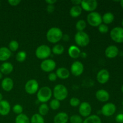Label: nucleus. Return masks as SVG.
<instances>
[{
  "label": "nucleus",
  "mask_w": 123,
  "mask_h": 123,
  "mask_svg": "<svg viewBox=\"0 0 123 123\" xmlns=\"http://www.w3.org/2000/svg\"><path fill=\"white\" fill-rule=\"evenodd\" d=\"M120 5H121V7H122V8H123V0L120 1Z\"/></svg>",
  "instance_id": "nucleus-48"
},
{
  "label": "nucleus",
  "mask_w": 123,
  "mask_h": 123,
  "mask_svg": "<svg viewBox=\"0 0 123 123\" xmlns=\"http://www.w3.org/2000/svg\"><path fill=\"white\" fill-rule=\"evenodd\" d=\"M13 71V66L12 63L5 62L0 66V72L2 74H10Z\"/></svg>",
  "instance_id": "nucleus-21"
},
{
  "label": "nucleus",
  "mask_w": 123,
  "mask_h": 123,
  "mask_svg": "<svg viewBox=\"0 0 123 123\" xmlns=\"http://www.w3.org/2000/svg\"><path fill=\"white\" fill-rule=\"evenodd\" d=\"M105 54L106 57H108V58H114L119 54V49L115 45L109 46L106 48Z\"/></svg>",
  "instance_id": "nucleus-15"
},
{
  "label": "nucleus",
  "mask_w": 123,
  "mask_h": 123,
  "mask_svg": "<svg viewBox=\"0 0 123 123\" xmlns=\"http://www.w3.org/2000/svg\"><path fill=\"white\" fill-rule=\"evenodd\" d=\"M121 91H122V92H123V84L122 86H121Z\"/></svg>",
  "instance_id": "nucleus-50"
},
{
  "label": "nucleus",
  "mask_w": 123,
  "mask_h": 123,
  "mask_svg": "<svg viewBox=\"0 0 123 123\" xmlns=\"http://www.w3.org/2000/svg\"><path fill=\"white\" fill-rule=\"evenodd\" d=\"M13 112L15 113L16 114L18 115H20V114H22L23 112V108L20 105L16 104L13 107Z\"/></svg>",
  "instance_id": "nucleus-36"
},
{
  "label": "nucleus",
  "mask_w": 123,
  "mask_h": 123,
  "mask_svg": "<svg viewBox=\"0 0 123 123\" xmlns=\"http://www.w3.org/2000/svg\"><path fill=\"white\" fill-rule=\"evenodd\" d=\"M39 84L36 79H30L28 80L25 85V90L29 94H34L38 91Z\"/></svg>",
  "instance_id": "nucleus-8"
},
{
  "label": "nucleus",
  "mask_w": 123,
  "mask_h": 123,
  "mask_svg": "<svg viewBox=\"0 0 123 123\" xmlns=\"http://www.w3.org/2000/svg\"><path fill=\"white\" fill-rule=\"evenodd\" d=\"M80 49L75 45H72L69 47L68 50V55L73 59L79 58L80 55Z\"/></svg>",
  "instance_id": "nucleus-19"
},
{
  "label": "nucleus",
  "mask_w": 123,
  "mask_h": 123,
  "mask_svg": "<svg viewBox=\"0 0 123 123\" xmlns=\"http://www.w3.org/2000/svg\"><path fill=\"white\" fill-rule=\"evenodd\" d=\"M45 2L48 5H54L55 2H56V0H46Z\"/></svg>",
  "instance_id": "nucleus-44"
},
{
  "label": "nucleus",
  "mask_w": 123,
  "mask_h": 123,
  "mask_svg": "<svg viewBox=\"0 0 123 123\" xmlns=\"http://www.w3.org/2000/svg\"><path fill=\"white\" fill-rule=\"evenodd\" d=\"M84 65L80 61H76L73 62L70 67L71 73L74 76H79L81 75L84 72Z\"/></svg>",
  "instance_id": "nucleus-11"
},
{
  "label": "nucleus",
  "mask_w": 123,
  "mask_h": 123,
  "mask_svg": "<svg viewBox=\"0 0 123 123\" xmlns=\"http://www.w3.org/2000/svg\"><path fill=\"white\" fill-rule=\"evenodd\" d=\"M70 123H82L84 120L81 117L78 115H73L69 118Z\"/></svg>",
  "instance_id": "nucleus-35"
},
{
  "label": "nucleus",
  "mask_w": 123,
  "mask_h": 123,
  "mask_svg": "<svg viewBox=\"0 0 123 123\" xmlns=\"http://www.w3.org/2000/svg\"><path fill=\"white\" fill-rule=\"evenodd\" d=\"M12 52L7 47L0 48V61H6L10 58Z\"/></svg>",
  "instance_id": "nucleus-20"
},
{
  "label": "nucleus",
  "mask_w": 123,
  "mask_h": 123,
  "mask_svg": "<svg viewBox=\"0 0 123 123\" xmlns=\"http://www.w3.org/2000/svg\"><path fill=\"white\" fill-rule=\"evenodd\" d=\"M68 115L65 112H60L56 114L54 118V123H67L68 121Z\"/></svg>",
  "instance_id": "nucleus-22"
},
{
  "label": "nucleus",
  "mask_w": 123,
  "mask_h": 123,
  "mask_svg": "<svg viewBox=\"0 0 123 123\" xmlns=\"http://www.w3.org/2000/svg\"><path fill=\"white\" fill-rule=\"evenodd\" d=\"M57 79V76H56V73H54V72H50L48 75V79L51 82H54Z\"/></svg>",
  "instance_id": "nucleus-39"
},
{
  "label": "nucleus",
  "mask_w": 123,
  "mask_h": 123,
  "mask_svg": "<svg viewBox=\"0 0 123 123\" xmlns=\"http://www.w3.org/2000/svg\"><path fill=\"white\" fill-rule=\"evenodd\" d=\"M116 106L112 103H108L104 105L101 109V112L104 116L111 117L116 112Z\"/></svg>",
  "instance_id": "nucleus-12"
},
{
  "label": "nucleus",
  "mask_w": 123,
  "mask_h": 123,
  "mask_svg": "<svg viewBox=\"0 0 123 123\" xmlns=\"http://www.w3.org/2000/svg\"><path fill=\"white\" fill-rule=\"evenodd\" d=\"M86 27V23L83 19L79 20L76 24V28L78 31H84Z\"/></svg>",
  "instance_id": "nucleus-32"
},
{
  "label": "nucleus",
  "mask_w": 123,
  "mask_h": 123,
  "mask_svg": "<svg viewBox=\"0 0 123 123\" xmlns=\"http://www.w3.org/2000/svg\"><path fill=\"white\" fill-rule=\"evenodd\" d=\"M46 10L48 13H53L55 10V6L54 5H48L46 7Z\"/></svg>",
  "instance_id": "nucleus-42"
},
{
  "label": "nucleus",
  "mask_w": 123,
  "mask_h": 123,
  "mask_svg": "<svg viewBox=\"0 0 123 123\" xmlns=\"http://www.w3.org/2000/svg\"><path fill=\"white\" fill-rule=\"evenodd\" d=\"M70 105L72 106V107H77L78 106L80 105V101L77 97H72L70 100Z\"/></svg>",
  "instance_id": "nucleus-37"
},
{
  "label": "nucleus",
  "mask_w": 123,
  "mask_h": 123,
  "mask_svg": "<svg viewBox=\"0 0 123 123\" xmlns=\"http://www.w3.org/2000/svg\"><path fill=\"white\" fill-rule=\"evenodd\" d=\"M1 100H2V94L0 92V102H1Z\"/></svg>",
  "instance_id": "nucleus-47"
},
{
  "label": "nucleus",
  "mask_w": 123,
  "mask_h": 123,
  "mask_svg": "<svg viewBox=\"0 0 123 123\" xmlns=\"http://www.w3.org/2000/svg\"><path fill=\"white\" fill-rule=\"evenodd\" d=\"M122 105H123V103H122Z\"/></svg>",
  "instance_id": "nucleus-53"
},
{
  "label": "nucleus",
  "mask_w": 123,
  "mask_h": 123,
  "mask_svg": "<svg viewBox=\"0 0 123 123\" xmlns=\"http://www.w3.org/2000/svg\"><path fill=\"white\" fill-rule=\"evenodd\" d=\"M15 123H30V120L27 115L22 113L17 115L15 118Z\"/></svg>",
  "instance_id": "nucleus-27"
},
{
  "label": "nucleus",
  "mask_w": 123,
  "mask_h": 123,
  "mask_svg": "<svg viewBox=\"0 0 123 123\" xmlns=\"http://www.w3.org/2000/svg\"><path fill=\"white\" fill-rule=\"evenodd\" d=\"M52 96V91L48 86H43L37 91V97L41 103H45L50 100Z\"/></svg>",
  "instance_id": "nucleus-2"
},
{
  "label": "nucleus",
  "mask_w": 123,
  "mask_h": 123,
  "mask_svg": "<svg viewBox=\"0 0 123 123\" xmlns=\"http://www.w3.org/2000/svg\"><path fill=\"white\" fill-rule=\"evenodd\" d=\"M19 48V43L16 40H12L8 44V49L11 52H15Z\"/></svg>",
  "instance_id": "nucleus-34"
},
{
  "label": "nucleus",
  "mask_w": 123,
  "mask_h": 123,
  "mask_svg": "<svg viewBox=\"0 0 123 123\" xmlns=\"http://www.w3.org/2000/svg\"><path fill=\"white\" fill-rule=\"evenodd\" d=\"M98 30L100 33L106 34L109 31V28H108L107 25H105L104 24H102L98 26Z\"/></svg>",
  "instance_id": "nucleus-38"
},
{
  "label": "nucleus",
  "mask_w": 123,
  "mask_h": 123,
  "mask_svg": "<svg viewBox=\"0 0 123 123\" xmlns=\"http://www.w3.org/2000/svg\"><path fill=\"white\" fill-rule=\"evenodd\" d=\"M53 95L55 99L59 101L64 100L68 96V90L64 85L58 84L54 87L53 90Z\"/></svg>",
  "instance_id": "nucleus-3"
},
{
  "label": "nucleus",
  "mask_w": 123,
  "mask_h": 123,
  "mask_svg": "<svg viewBox=\"0 0 123 123\" xmlns=\"http://www.w3.org/2000/svg\"><path fill=\"white\" fill-rule=\"evenodd\" d=\"M82 1L80 0H73L72 1V3L73 4V5L74 6H79V4H81Z\"/></svg>",
  "instance_id": "nucleus-43"
},
{
  "label": "nucleus",
  "mask_w": 123,
  "mask_h": 123,
  "mask_svg": "<svg viewBox=\"0 0 123 123\" xmlns=\"http://www.w3.org/2000/svg\"><path fill=\"white\" fill-rule=\"evenodd\" d=\"M0 6H1V2H0Z\"/></svg>",
  "instance_id": "nucleus-52"
},
{
  "label": "nucleus",
  "mask_w": 123,
  "mask_h": 123,
  "mask_svg": "<svg viewBox=\"0 0 123 123\" xmlns=\"http://www.w3.org/2000/svg\"><path fill=\"white\" fill-rule=\"evenodd\" d=\"M111 39L116 43H123V28L117 26L114 28L110 32Z\"/></svg>",
  "instance_id": "nucleus-7"
},
{
  "label": "nucleus",
  "mask_w": 123,
  "mask_h": 123,
  "mask_svg": "<svg viewBox=\"0 0 123 123\" xmlns=\"http://www.w3.org/2000/svg\"><path fill=\"white\" fill-rule=\"evenodd\" d=\"M80 56H81L82 58H85L87 56V55H86V54L85 52H81L80 53Z\"/></svg>",
  "instance_id": "nucleus-46"
},
{
  "label": "nucleus",
  "mask_w": 123,
  "mask_h": 123,
  "mask_svg": "<svg viewBox=\"0 0 123 123\" xmlns=\"http://www.w3.org/2000/svg\"><path fill=\"white\" fill-rule=\"evenodd\" d=\"M87 22L91 26L96 27L102 24V18L99 13L92 12L89 13L87 16Z\"/></svg>",
  "instance_id": "nucleus-6"
},
{
  "label": "nucleus",
  "mask_w": 123,
  "mask_h": 123,
  "mask_svg": "<svg viewBox=\"0 0 123 123\" xmlns=\"http://www.w3.org/2000/svg\"><path fill=\"white\" fill-rule=\"evenodd\" d=\"M52 50L50 47L46 44H42L36 49L35 54L40 60H46L51 55Z\"/></svg>",
  "instance_id": "nucleus-4"
},
{
  "label": "nucleus",
  "mask_w": 123,
  "mask_h": 123,
  "mask_svg": "<svg viewBox=\"0 0 123 123\" xmlns=\"http://www.w3.org/2000/svg\"><path fill=\"white\" fill-rule=\"evenodd\" d=\"M53 54L55 55H61L64 52V48L62 45L60 44H55L52 49Z\"/></svg>",
  "instance_id": "nucleus-28"
},
{
  "label": "nucleus",
  "mask_w": 123,
  "mask_h": 123,
  "mask_svg": "<svg viewBox=\"0 0 123 123\" xmlns=\"http://www.w3.org/2000/svg\"><path fill=\"white\" fill-rule=\"evenodd\" d=\"M20 0H8V3L12 6H17L20 3Z\"/></svg>",
  "instance_id": "nucleus-40"
},
{
  "label": "nucleus",
  "mask_w": 123,
  "mask_h": 123,
  "mask_svg": "<svg viewBox=\"0 0 123 123\" xmlns=\"http://www.w3.org/2000/svg\"><path fill=\"white\" fill-rule=\"evenodd\" d=\"M14 82L13 79L10 78H5L1 82V87L5 91H10L13 88Z\"/></svg>",
  "instance_id": "nucleus-18"
},
{
  "label": "nucleus",
  "mask_w": 123,
  "mask_h": 123,
  "mask_svg": "<svg viewBox=\"0 0 123 123\" xmlns=\"http://www.w3.org/2000/svg\"><path fill=\"white\" fill-rule=\"evenodd\" d=\"M56 62L52 59L43 60L40 64V68L44 72H52L56 67Z\"/></svg>",
  "instance_id": "nucleus-10"
},
{
  "label": "nucleus",
  "mask_w": 123,
  "mask_h": 123,
  "mask_svg": "<svg viewBox=\"0 0 123 123\" xmlns=\"http://www.w3.org/2000/svg\"><path fill=\"white\" fill-rule=\"evenodd\" d=\"M82 9L80 6H74L70 10V15L73 18H77L81 14Z\"/></svg>",
  "instance_id": "nucleus-25"
},
{
  "label": "nucleus",
  "mask_w": 123,
  "mask_h": 123,
  "mask_svg": "<svg viewBox=\"0 0 123 123\" xmlns=\"http://www.w3.org/2000/svg\"><path fill=\"white\" fill-rule=\"evenodd\" d=\"M10 109V105L8 101L2 100L0 102V115L6 116L9 114Z\"/></svg>",
  "instance_id": "nucleus-17"
},
{
  "label": "nucleus",
  "mask_w": 123,
  "mask_h": 123,
  "mask_svg": "<svg viewBox=\"0 0 123 123\" xmlns=\"http://www.w3.org/2000/svg\"><path fill=\"white\" fill-rule=\"evenodd\" d=\"M102 18V22H103V24H105V25H109L111 24V23L113 22V21L114 20V14L111 12H107V13H105L103 14Z\"/></svg>",
  "instance_id": "nucleus-24"
},
{
  "label": "nucleus",
  "mask_w": 123,
  "mask_h": 123,
  "mask_svg": "<svg viewBox=\"0 0 123 123\" xmlns=\"http://www.w3.org/2000/svg\"><path fill=\"white\" fill-rule=\"evenodd\" d=\"M74 41L79 46L85 47L90 43V38L88 34L85 32L78 31L74 36Z\"/></svg>",
  "instance_id": "nucleus-5"
},
{
  "label": "nucleus",
  "mask_w": 123,
  "mask_h": 123,
  "mask_svg": "<svg viewBox=\"0 0 123 123\" xmlns=\"http://www.w3.org/2000/svg\"><path fill=\"white\" fill-rule=\"evenodd\" d=\"M49 108L46 103H42L40 105L38 108V112H39V114L40 115L43 116H45L48 114L49 112Z\"/></svg>",
  "instance_id": "nucleus-30"
},
{
  "label": "nucleus",
  "mask_w": 123,
  "mask_h": 123,
  "mask_svg": "<svg viewBox=\"0 0 123 123\" xmlns=\"http://www.w3.org/2000/svg\"><path fill=\"white\" fill-rule=\"evenodd\" d=\"M96 98L100 102H106L109 100L110 98V95L106 90L100 89L96 91Z\"/></svg>",
  "instance_id": "nucleus-16"
},
{
  "label": "nucleus",
  "mask_w": 123,
  "mask_h": 123,
  "mask_svg": "<svg viewBox=\"0 0 123 123\" xmlns=\"http://www.w3.org/2000/svg\"><path fill=\"white\" fill-rule=\"evenodd\" d=\"M110 78L109 72L106 69H102L97 74V80L98 83L105 84L108 82Z\"/></svg>",
  "instance_id": "nucleus-14"
},
{
  "label": "nucleus",
  "mask_w": 123,
  "mask_h": 123,
  "mask_svg": "<svg viewBox=\"0 0 123 123\" xmlns=\"http://www.w3.org/2000/svg\"><path fill=\"white\" fill-rule=\"evenodd\" d=\"M2 73L0 72V79H2Z\"/></svg>",
  "instance_id": "nucleus-49"
},
{
  "label": "nucleus",
  "mask_w": 123,
  "mask_h": 123,
  "mask_svg": "<svg viewBox=\"0 0 123 123\" xmlns=\"http://www.w3.org/2000/svg\"><path fill=\"white\" fill-rule=\"evenodd\" d=\"M62 39L64 41H65V42H67V41L69 40V39H70L69 36H68V34L63 35V36H62Z\"/></svg>",
  "instance_id": "nucleus-45"
},
{
  "label": "nucleus",
  "mask_w": 123,
  "mask_h": 123,
  "mask_svg": "<svg viewBox=\"0 0 123 123\" xmlns=\"http://www.w3.org/2000/svg\"><path fill=\"white\" fill-rule=\"evenodd\" d=\"M30 123H45L44 120L42 115L39 114H35L31 117Z\"/></svg>",
  "instance_id": "nucleus-29"
},
{
  "label": "nucleus",
  "mask_w": 123,
  "mask_h": 123,
  "mask_svg": "<svg viewBox=\"0 0 123 123\" xmlns=\"http://www.w3.org/2000/svg\"><path fill=\"white\" fill-rule=\"evenodd\" d=\"M82 123H102V120L98 115H92L86 117Z\"/></svg>",
  "instance_id": "nucleus-26"
},
{
  "label": "nucleus",
  "mask_w": 123,
  "mask_h": 123,
  "mask_svg": "<svg viewBox=\"0 0 123 123\" xmlns=\"http://www.w3.org/2000/svg\"><path fill=\"white\" fill-rule=\"evenodd\" d=\"M60 105H61L60 101L58 100L55 99V98L52 100L50 102V103H49L50 108L54 111L58 109L59 108H60Z\"/></svg>",
  "instance_id": "nucleus-33"
},
{
  "label": "nucleus",
  "mask_w": 123,
  "mask_h": 123,
  "mask_svg": "<svg viewBox=\"0 0 123 123\" xmlns=\"http://www.w3.org/2000/svg\"><path fill=\"white\" fill-rule=\"evenodd\" d=\"M26 56H27V55H26V52L21 50V51L18 52L16 54V60L18 62H23L26 60Z\"/></svg>",
  "instance_id": "nucleus-31"
},
{
  "label": "nucleus",
  "mask_w": 123,
  "mask_h": 123,
  "mask_svg": "<svg viewBox=\"0 0 123 123\" xmlns=\"http://www.w3.org/2000/svg\"><path fill=\"white\" fill-rule=\"evenodd\" d=\"M63 33L60 28H50L46 33V38L50 43H56L62 39Z\"/></svg>",
  "instance_id": "nucleus-1"
},
{
  "label": "nucleus",
  "mask_w": 123,
  "mask_h": 123,
  "mask_svg": "<svg viewBox=\"0 0 123 123\" xmlns=\"http://www.w3.org/2000/svg\"><path fill=\"white\" fill-rule=\"evenodd\" d=\"M98 6V2L96 0H83L80 4L82 9L90 13L94 12Z\"/></svg>",
  "instance_id": "nucleus-9"
},
{
  "label": "nucleus",
  "mask_w": 123,
  "mask_h": 123,
  "mask_svg": "<svg viewBox=\"0 0 123 123\" xmlns=\"http://www.w3.org/2000/svg\"><path fill=\"white\" fill-rule=\"evenodd\" d=\"M56 74L57 78L61 79H66L69 78L70 72L65 67H60L56 70Z\"/></svg>",
  "instance_id": "nucleus-23"
},
{
  "label": "nucleus",
  "mask_w": 123,
  "mask_h": 123,
  "mask_svg": "<svg viewBox=\"0 0 123 123\" xmlns=\"http://www.w3.org/2000/svg\"><path fill=\"white\" fill-rule=\"evenodd\" d=\"M115 121L118 123H123V114H118L115 117Z\"/></svg>",
  "instance_id": "nucleus-41"
},
{
  "label": "nucleus",
  "mask_w": 123,
  "mask_h": 123,
  "mask_svg": "<svg viewBox=\"0 0 123 123\" xmlns=\"http://www.w3.org/2000/svg\"><path fill=\"white\" fill-rule=\"evenodd\" d=\"M91 105L86 102H84L80 104L79 106V114L83 117H88L91 115Z\"/></svg>",
  "instance_id": "nucleus-13"
},
{
  "label": "nucleus",
  "mask_w": 123,
  "mask_h": 123,
  "mask_svg": "<svg viewBox=\"0 0 123 123\" xmlns=\"http://www.w3.org/2000/svg\"><path fill=\"white\" fill-rule=\"evenodd\" d=\"M122 26H123V20H122Z\"/></svg>",
  "instance_id": "nucleus-51"
}]
</instances>
